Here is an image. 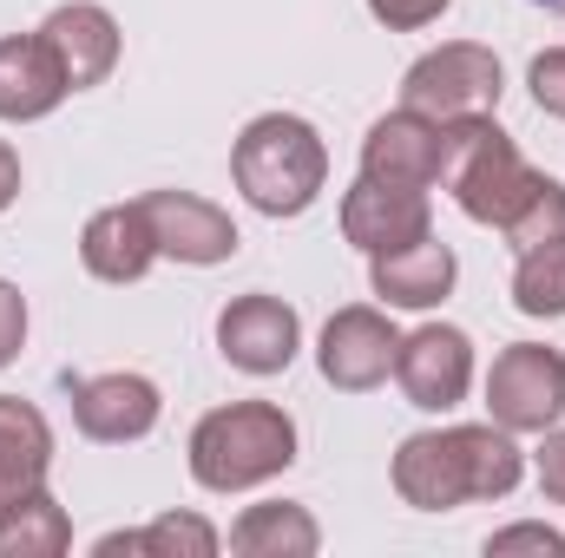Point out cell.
I'll list each match as a JSON object with an SVG mask.
<instances>
[{"mask_svg":"<svg viewBox=\"0 0 565 558\" xmlns=\"http://www.w3.org/2000/svg\"><path fill=\"white\" fill-rule=\"evenodd\" d=\"M526 460L507 427H440L415 433L395 453V493L422 513H454L467 500H507Z\"/></svg>","mask_w":565,"mask_h":558,"instance_id":"6da1fadb","label":"cell"},{"mask_svg":"<svg viewBox=\"0 0 565 558\" xmlns=\"http://www.w3.org/2000/svg\"><path fill=\"white\" fill-rule=\"evenodd\" d=\"M296 460V420L270 401H231L191 427V480L204 493H244Z\"/></svg>","mask_w":565,"mask_h":558,"instance_id":"7a4b0ae2","label":"cell"},{"mask_svg":"<svg viewBox=\"0 0 565 558\" xmlns=\"http://www.w3.org/2000/svg\"><path fill=\"white\" fill-rule=\"evenodd\" d=\"M231 171H237V191L264 211V217H302L329 178V151L316 139L309 119L296 112H264L244 126V139L231 151Z\"/></svg>","mask_w":565,"mask_h":558,"instance_id":"3957f363","label":"cell"},{"mask_svg":"<svg viewBox=\"0 0 565 558\" xmlns=\"http://www.w3.org/2000/svg\"><path fill=\"white\" fill-rule=\"evenodd\" d=\"M440 178H447L454 204H460L473 224H493V230H507V224L540 197V184H546L493 119L447 126V171H440Z\"/></svg>","mask_w":565,"mask_h":558,"instance_id":"277c9868","label":"cell"},{"mask_svg":"<svg viewBox=\"0 0 565 558\" xmlns=\"http://www.w3.org/2000/svg\"><path fill=\"white\" fill-rule=\"evenodd\" d=\"M402 106L422 112V119H434V126L493 119V106H500V60H493L487 46L454 40V46H440V53H427V60L408 66Z\"/></svg>","mask_w":565,"mask_h":558,"instance_id":"5b68a950","label":"cell"},{"mask_svg":"<svg viewBox=\"0 0 565 558\" xmlns=\"http://www.w3.org/2000/svg\"><path fill=\"white\" fill-rule=\"evenodd\" d=\"M507 237H513V309L540 322L565 315V191L553 178L507 224Z\"/></svg>","mask_w":565,"mask_h":558,"instance_id":"8992f818","label":"cell"},{"mask_svg":"<svg viewBox=\"0 0 565 558\" xmlns=\"http://www.w3.org/2000/svg\"><path fill=\"white\" fill-rule=\"evenodd\" d=\"M487 408L507 433H546L565 415V355L546 342H513L487 375Z\"/></svg>","mask_w":565,"mask_h":558,"instance_id":"52a82bcc","label":"cell"},{"mask_svg":"<svg viewBox=\"0 0 565 558\" xmlns=\"http://www.w3.org/2000/svg\"><path fill=\"white\" fill-rule=\"evenodd\" d=\"M395 348H402L395 322H388L382 309L355 302V309H335V315H329L316 362H322V382H329V388L362 395V388H382V382L395 375Z\"/></svg>","mask_w":565,"mask_h":558,"instance_id":"ba28073f","label":"cell"},{"mask_svg":"<svg viewBox=\"0 0 565 558\" xmlns=\"http://www.w3.org/2000/svg\"><path fill=\"white\" fill-rule=\"evenodd\" d=\"M395 382H402V395L415 408H427V415L460 408L467 388H473V342L460 329H447V322H427V329H415L395 348Z\"/></svg>","mask_w":565,"mask_h":558,"instance_id":"9c48e42d","label":"cell"},{"mask_svg":"<svg viewBox=\"0 0 565 558\" xmlns=\"http://www.w3.org/2000/svg\"><path fill=\"white\" fill-rule=\"evenodd\" d=\"M440 171H447V126H434V119L408 112V106L369 126V139H362V178L402 184V191H427V184H440Z\"/></svg>","mask_w":565,"mask_h":558,"instance_id":"30bf717a","label":"cell"},{"mask_svg":"<svg viewBox=\"0 0 565 558\" xmlns=\"http://www.w3.org/2000/svg\"><path fill=\"white\" fill-rule=\"evenodd\" d=\"M296 342H302L296 309H289L282 296H264V289L237 296V302L217 315V348H224V362L244 368V375H282V368L296 362Z\"/></svg>","mask_w":565,"mask_h":558,"instance_id":"8fae6325","label":"cell"},{"mask_svg":"<svg viewBox=\"0 0 565 558\" xmlns=\"http://www.w3.org/2000/svg\"><path fill=\"white\" fill-rule=\"evenodd\" d=\"M66 401L86 440H145L158 427V388L145 375H66Z\"/></svg>","mask_w":565,"mask_h":558,"instance_id":"7c38bea8","label":"cell"},{"mask_svg":"<svg viewBox=\"0 0 565 558\" xmlns=\"http://www.w3.org/2000/svg\"><path fill=\"white\" fill-rule=\"evenodd\" d=\"M139 204L151 217L158 257H178V264H224V257H237V224L217 204H204L191 191H145Z\"/></svg>","mask_w":565,"mask_h":558,"instance_id":"4fadbf2b","label":"cell"},{"mask_svg":"<svg viewBox=\"0 0 565 558\" xmlns=\"http://www.w3.org/2000/svg\"><path fill=\"white\" fill-rule=\"evenodd\" d=\"M342 237L369 257L382 250H402V244H422L427 237V191H402V184H375L362 178L349 197H342Z\"/></svg>","mask_w":565,"mask_h":558,"instance_id":"5bb4252c","label":"cell"},{"mask_svg":"<svg viewBox=\"0 0 565 558\" xmlns=\"http://www.w3.org/2000/svg\"><path fill=\"white\" fill-rule=\"evenodd\" d=\"M40 33H46V46L60 53L73 93L99 86V79L119 66V20H113L106 7H93V0H66V7H53Z\"/></svg>","mask_w":565,"mask_h":558,"instance_id":"9a60e30c","label":"cell"},{"mask_svg":"<svg viewBox=\"0 0 565 558\" xmlns=\"http://www.w3.org/2000/svg\"><path fill=\"white\" fill-rule=\"evenodd\" d=\"M79 264L99 282H139L158 264V237H151V217L145 204H106L99 217H86L79 230Z\"/></svg>","mask_w":565,"mask_h":558,"instance_id":"2e32d148","label":"cell"},{"mask_svg":"<svg viewBox=\"0 0 565 558\" xmlns=\"http://www.w3.org/2000/svg\"><path fill=\"white\" fill-rule=\"evenodd\" d=\"M66 66L46 46V33H13L0 40V119H46L66 99Z\"/></svg>","mask_w":565,"mask_h":558,"instance_id":"e0dca14e","label":"cell"},{"mask_svg":"<svg viewBox=\"0 0 565 558\" xmlns=\"http://www.w3.org/2000/svg\"><path fill=\"white\" fill-rule=\"evenodd\" d=\"M369 282H375V296L388 309H434L454 289V250L427 230L422 244H402V250L369 257Z\"/></svg>","mask_w":565,"mask_h":558,"instance_id":"ac0fdd59","label":"cell"},{"mask_svg":"<svg viewBox=\"0 0 565 558\" xmlns=\"http://www.w3.org/2000/svg\"><path fill=\"white\" fill-rule=\"evenodd\" d=\"M46 466H53V427H46V415L33 401H20V395H0V500L40 493Z\"/></svg>","mask_w":565,"mask_h":558,"instance_id":"d6986e66","label":"cell"},{"mask_svg":"<svg viewBox=\"0 0 565 558\" xmlns=\"http://www.w3.org/2000/svg\"><path fill=\"white\" fill-rule=\"evenodd\" d=\"M322 546V533H316V519L302 513V506H289V500H270V506H250L237 526H231V552L244 558H309Z\"/></svg>","mask_w":565,"mask_h":558,"instance_id":"ffe728a7","label":"cell"},{"mask_svg":"<svg viewBox=\"0 0 565 558\" xmlns=\"http://www.w3.org/2000/svg\"><path fill=\"white\" fill-rule=\"evenodd\" d=\"M66 539H73V526L46 500V486L20 493V500H0V558H53L66 552Z\"/></svg>","mask_w":565,"mask_h":558,"instance_id":"44dd1931","label":"cell"},{"mask_svg":"<svg viewBox=\"0 0 565 558\" xmlns=\"http://www.w3.org/2000/svg\"><path fill=\"white\" fill-rule=\"evenodd\" d=\"M93 552H99V558H119V552H164V558L191 552V558H211V552H217V533H211L204 519H191V513H184V519H178V513H164V519H151L145 533H106Z\"/></svg>","mask_w":565,"mask_h":558,"instance_id":"7402d4cb","label":"cell"},{"mask_svg":"<svg viewBox=\"0 0 565 558\" xmlns=\"http://www.w3.org/2000/svg\"><path fill=\"white\" fill-rule=\"evenodd\" d=\"M487 552L493 558H507V552H553V558H565V533H553V526H507V533L487 539Z\"/></svg>","mask_w":565,"mask_h":558,"instance_id":"603a6c76","label":"cell"},{"mask_svg":"<svg viewBox=\"0 0 565 558\" xmlns=\"http://www.w3.org/2000/svg\"><path fill=\"white\" fill-rule=\"evenodd\" d=\"M454 0H369V13L382 20V26H395V33H415L427 20H440Z\"/></svg>","mask_w":565,"mask_h":558,"instance_id":"cb8c5ba5","label":"cell"},{"mask_svg":"<svg viewBox=\"0 0 565 558\" xmlns=\"http://www.w3.org/2000/svg\"><path fill=\"white\" fill-rule=\"evenodd\" d=\"M533 99H540V112L565 119V46H553V53L533 60Z\"/></svg>","mask_w":565,"mask_h":558,"instance_id":"d4e9b609","label":"cell"},{"mask_svg":"<svg viewBox=\"0 0 565 558\" xmlns=\"http://www.w3.org/2000/svg\"><path fill=\"white\" fill-rule=\"evenodd\" d=\"M20 342H26V302H20V289L0 277V368L20 355Z\"/></svg>","mask_w":565,"mask_h":558,"instance_id":"484cf974","label":"cell"},{"mask_svg":"<svg viewBox=\"0 0 565 558\" xmlns=\"http://www.w3.org/2000/svg\"><path fill=\"white\" fill-rule=\"evenodd\" d=\"M540 486H546L553 506H565V427L546 433V447H540Z\"/></svg>","mask_w":565,"mask_h":558,"instance_id":"4316f807","label":"cell"},{"mask_svg":"<svg viewBox=\"0 0 565 558\" xmlns=\"http://www.w3.org/2000/svg\"><path fill=\"white\" fill-rule=\"evenodd\" d=\"M20 197V158H13V144L0 139V211Z\"/></svg>","mask_w":565,"mask_h":558,"instance_id":"83f0119b","label":"cell"},{"mask_svg":"<svg viewBox=\"0 0 565 558\" xmlns=\"http://www.w3.org/2000/svg\"><path fill=\"white\" fill-rule=\"evenodd\" d=\"M533 7H553V13H565V0H533Z\"/></svg>","mask_w":565,"mask_h":558,"instance_id":"f1b7e54d","label":"cell"}]
</instances>
